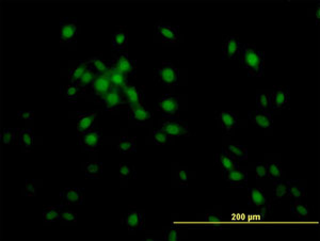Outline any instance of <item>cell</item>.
<instances>
[{"label": "cell", "instance_id": "7c38bea8", "mask_svg": "<svg viewBox=\"0 0 320 241\" xmlns=\"http://www.w3.org/2000/svg\"><path fill=\"white\" fill-rule=\"evenodd\" d=\"M102 134L97 131H90L84 133H79V142L85 150L94 151L102 143Z\"/></svg>", "mask_w": 320, "mask_h": 241}, {"label": "cell", "instance_id": "277c9868", "mask_svg": "<svg viewBox=\"0 0 320 241\" xmlns=\"http://www.w3.org/2000/svg\"><path fill=\"white\" fill-rule=\"evenodd\" d=\"M161 131H164L169 137H180L189 136V128L187 123L175 119H168L161 124Z\"/></svg>", "mask_w": 320, "mask_h": 241}, {"label": "cell", "instance_id": "4fadbf2b", "mask_svg": "<svg viewBox=\"0 0 320 241\" xmlns=\"http://www.w3.org/2000/svg\"><path fill=\"white\" fill-rule=\"evenodd\" d=\"M111 82L105 74H96L94 80L91 85V89L94 96L102 98L110 89H111Z\"/></svg>", "mask_w": 320, "mask_h": 241}, {"label": "cell", "instance_id": "44dd1931", "mask_svg": "<svg viewBox=\"0 0 320 241\" xmlns=\"http://www.w3.org/2000/svg\"><path fill=\"white\" fill-rule=\"evenodd\" d=\"M153 117V113L150 111L145 108L144 106H140V107H135V108H129V119L133 122H136L139 125H144L149 120Z\"/></svg>", "mask_w": 320, "mask_h": 241}, {"label": "cell", "instance_id": "5b68a950", "mask_svg": "<svg viewBox=\"0 0 320 241\" xmlns=\"http://www.w3.org/2000/svg\"><path fill=\"white\" fill-rule=\"evenodd\" d=\"M156 107L157 110H159L165 116L173 117L178 114L179 101L177 97L166 94V95L161 96L158 101H157Z\"/></svg>", "mask_w": 320, "mask_h": 241}, {"label": "cell", "instance_id": "9a60e30c", "mask_svg": "<svg viewBox=\"0 0 320 241\" xmlns=\"http://www.w3.org/2000/svg\"><path fill=\"white\" fill-rule=\"evenodd\" d=\"M156 32L166 43H175L178 40L177 29L172 27L170 23L158 22L156 25Z\"/></svg>", "mask_w": 320, "mask_h": 241}, {"label": "cell", "instance_id": "ac0fdd59", "mask_svg": "<svg viewBox=\"0 0 320 241\" xmlns=\"http://www.w3.org/2000/svg\"><path fill=\"white\" fill-rule=\"evenodd\" d=\"M249 119L255 126L260 127V128H272L273 126V121L270 113L264 112L261 110H256L252 111V112L249 113Z\"/></svg>", "mask_w": 320, "mask_h": 241}, {"label": "cell", "instance_id": "1f68e13d", "mask_svg": "<svg viewBox=\"0 0 320 241\" xmlns=\"http://www.w3.org/2000/svg\"><path fill=\"white\" fill-rule=\"evenodd\" d=\"M20 144L26 151L33 148L34 136L31 129H21L20 131Z\"/></svg>", "mask_w": 320, "mask_h": 241}, {"label": "cell", "instance_id": "83f0119b", "mask_svg": "<svg viewBox=\"0 0 320 241\" xmlns=\"http://www.w3.org/2000/svg\"><path fill=\"white\" fill-rule=\"evenodd\" d=\"M63 206H49L43 210V218L45 224H51V223L60 221V216Z\"/></svg>", "mask_w": 320, "mask_h": 241}, {"label": "cell", "instance_id": "f35d334b", "mask_svg": "<svg viewBox=\"0 0 320 241\" xmlns=\"http://www.w3.org/2000/svg\"><path fill=\"white\" fill-rule=\"evenodd\" d=\"M96 74L97 73L95 72V70H93L91 68V66H90V68L88 70H86V72L84 74L83 77L80 78V80H79V82L77 84V86L79 88H81V89H83V90H85L86 87H91L92 82H93V80H94Z\"/></svg>", "mask_w": 320, "mask_h": 241}, {"label": "cell", "instance_id": "bcb514c9", "mask_svg": "<svg viewBox=\"0 0 320 241\" xmlns=\"http://www.w3.org/2000/svg\"><path fill=\"white\" fill-rule=\"evenodd\" d=\"M177 179L179 184L182 185H187L188 184V171L186 169H179L177 171Z\"/></svg>", "mask_w": 320, "mask_h": 241}, {"label": "cell", "instance_id": "60d3db41", "mask_svg": "<svg viewBox=\"0 0 320 241\" xmlns=\"http://www.w3.org/2000/svg\"><path fill=\"white\" fill-rule=\"evenodd\" d=\"M129 177H136V170L129 163L120 164V178L128 179Z\"/></svg>", "mask_w": 320, "mask_h": 241}, {"label": "cell", "instance_id": "836d02e7", "mask_svg": "<svg viewBox=\"0 0 320 241\" xmlns=\"http://www.w3.org/2000/svg\"><path fill=\"white\" fill-rule=\"evenodd\" d=\"M85 90L81 89L78 86L75 85H69L66 87L61 88V92L64 96H65L68 101H76V99L80 96V94L83 93Z\"/></svg>", "mask_w": 320, "mask_h": 241}, {"label": "cell", "instance_id": "30bf717a", "mask_svg": "<svg viewBox=\"0 0 320 241\" xmlns=\"http://www.w3.org/2000/svg\"><path fill=\"white\" fill-rule=\"evenodd\" d=\"M84 196L85 189L83 188H65L60 193L62 205H81Z\"/></svg>", "mask_w": 320, "mask_h": 241}, {"label": "cell", "instance_id": "f1b7e54d", "mask_svg": "<svg viewBox=\"0 0 320 241\" xmlns=\"http://www.w3.org/2000/svg\"><path fill=\"white\" fill-rule=\"evenodd\" d=\"M218 164L220 166V168L222 169L223 172H228L231 171V170L239 168L237 160L229 156L224 151H222V154L218 155Z\"/></svg>", "mask_w": 320, "mask_h": 241}, {"label": "cell", "instance_id": "f6af8a7d", "mask_svg": "<svg viewBox=\"0 0 320 241\" xmlns=\"http://www.w3.org/2000/svg\"><path fill=\"white\" fill-rule=\"evenodd\" d=\"M255 171H256V177H257V178H266V177H268V171H267L266 164H263V163H260V162L257 163V164H256Z\"/></svg>", "mask_w": 320, "mask_h": 241}, {"label": "cell", "instance_id": "c3c4849f", "mask_svg": "<svg viewBox=\"0 0 320 241\" xmlns=\"http://www.w3.org/2000/svg\"><path fill=\"white\" fill-rule=\"evenodd\" d=\"M319 10H320V8H319V3H318V5H317V9H316V21H317V23L319 22V19H320V15H319Z\"/></svg>", "mask_w": 320, "mask_h": 241}, {"label": "cell", "instance_id": "484cf974", "mask_svg": "<svg viewBox=\"0 0 320 241\" xmlns=\"http://www.w3.org/2000/svg\"><path fill=\"white\" fill-rule=\"evenodd\" d=\"M85 173L88 177L92 178H101L103 175V163L101 161H91V162H86L85 166Z\"/></svg>", "mask_w": 320, "mask_h": 241}, {"label": "cell", "instance_id": "ba28073f", "mask_svg": "<svg viewBox=\"0 0 320 241\" xmlns=\"http://www.w3.org/2000/svg\"><path fill=\"white\" fill-rule=\"evenodd\" d=\"M124 96L126 98L127 104L129 105V108L140 107L144 106V92L141 87H137L135 85L127 84L123 89H122Z\"/></svg>", "mask_w": 320, "mask_h": 241}, {"label": "cell", "instance_id": "d590c367", "mask_svg": "<svg viewBox=\"0 0 320 241\" xmlns=\"http://www.w3.org/2000/svg\"><path fill=\"white\" fill-rule=\"evenodd\" d=\"M41 186H42V180L27 179L22 195L26 197H36L38 196V190Z\"/></svg>", "mask_w": 320, "mask_h": 241}, {"label": "cell", "instance_id": "e575fe53", "mask_svg": "<svg viewBox=\"0 0 320 241\" xmlns=\"http://www.w3.org/2000/svg\"><path fill=\"white\" fill-rule=\"evenodd\" d=\"M118 150L121 153H123V154L136 152L135 139L129 138V137H122L118 142Z\"/></svg>", "mask_w": 320, "mask_h": 241}, {"label": "cell", "instance_id": "ee69618b", "mask_svg": "<svg viewBox=\"0 0 320 241\" xmlns=\"http://www.w3.org/2000/svg\"><path fill=\"white\" fill-rule=\"evenodd\" d=\"M179 233H180L179 228L177 226H171L170 228H168L167 232L165 233L164 238L166 240H170V241L179 240V238H180Z\"/></svg>", "mask_w": 320, "mask_h": 241}, {"label": "cell", "instance_id": "cb8c5ba5", "mask_svg": "<svg viewBox=\"0 0 320 241\" xmlns=\"http://www.w3.org/2000/svg\"><path fill=\"white\" fill-rule=\"evenodd\" d=\"M222 151H224L226 154L234 158L236 160H244L248 158V150L246 146L237 143H231L226 148H224Z\"/></svg>", "mask_w": 320, "mask_h": 241}, {"label": "cell", "instance_id": "f546056e", "mask_svg": "<svg viewBox=\"0 0 320 241\" xmlns=\"http://www.w3.org/2000/svg\"><path fill=\"white\" fill-rule=\"evenodd\" d=\"M89 64L93 70H95L97 74H106L107 70L109 69L110 62H107L105 59L94 56L89 59Z\"/></svg>", "mask_w": 320, "mask_h": 241}, {"label": "cell", "instance_id": "d6a6232c", "mask_svg": "<svg viewBox=\"0 0 320 241\" xmlns=\"http://www.w3.org/2000/svg\"><path fill=\"white\" fill-rule=\"evenodd\" d=\"M286 197H288L287 181H275V186H273V199L278 201V199H283Z\"/></svg>", "mask_w": 320, "mask_h": 241}, {"label": "cell", "instance_id": "ffe728a7", "mask_svg": "<svg viewBox=\"0 0 320 241\" xmlns=\"http://www.w3.org/2000/svg\"><path fill=\"white\" fill-rule=\"evenodd\" d=\"M96 112L90 113H80L77 119V131L79 133H84L86 131H92L93 126L96 121Z\"/></svg>", "mask_w": 320, "mask_h": 241}, {"label": "cell", "instance_id": "d6986e66", "mask_svg": "<svg viewBox=\"0 0 320 241\" xmlns=\"http://www.w3.org/2000/svg\"><path fill=\"white\" fill-rule=\"evenodd\" d=\"M249 205L257 208H265V207H269V202L263 190L258 189V188H250Z\"/></svg>", "mask_w": 320, "mask_h": 241}, {"label": "cell", "instance_id": "7bdbcfd3", "mask_svg": "<svg viewBox=\"0 0 320 241\" xmlns=\"http://www.w3.org/2000/svg\"><path fill=\"white\" fill-rule=\"evenodd\" d=\"M16 131H17V129H14V128H8V129L5 128V129H3V131L1 133L2 142L5 145L12 144L14 142V140H15Z\"/></svg>", "mask_w": 320, "mask_h": 241}, {"label": "cell", "instance_id": "3957f363", "mask_svg": "<svg viewBox=\"0 0 320 241\" xmlns=\"http://www.w3.org/2000/svg\"><path fill=\"white\" fill-rule=\"evenodd\" d=\"M101 101L104 103L106 110L108 111L118 110L121 107H123V106L127 103L122 90L114 87H111V89L105 94V95L101 98Z\"/></svg>", "mask_w": 320, "mask_h": 241}, {"label": "cell", "instance_id": "74e56055", "mask_svg": "<svg viewBox=\"0 0 320 241\" xmlns=\"http://www.w3.org/2000/svg\"><path fill=\"white\" fill-rule=\"evenodd\" d=\"M267 171H268V177L272 180L277 181L282 177V168L277 162H269L266 164Z\"/></svg>", "mask_w": 320, "mask_h": 241}, {"label": "cell", "instance_id": "d4e9b609", "mask_svg": "<svg viewBox=\"0 0 320 241\" xmlns=\"http://www.w3.org/2000/svg\"><path fill=\"white\" fill-rule=\"evenodd\" d=\"M128 42V31L126 28H120L112 35V47L115 50L125 48Z\"/></svg>", "mask_w": 320, "mask_h": 241}, {"label": "cell", "instance_id": "7dc6e473", "mask_svg": "<svg viewBox=\"0 0 320 241\" xmlns=\"http://www.w3.org/2000/svg\"><path fill=\"white\" fill-rule=\"evenodd\" d=\"M17 114H19L20 117H21V119H24V120H32L33 117H34V113H33V111H19V112H17Z\"/></svg>", "mask_w": 320, "mask_h": 241}, {"label": "cell", "instance_id": "8fae6325", "mask_svg": "<svg viewBox=\"0 0 320 241\" xmlns=\"http://www.w3.org/2000/svg\"><path fill=\"white\" fill-rule=\"evenodd\" d=\"M144 211L142 210H131L125 217V223L127 230L130 234H136L140 231L144 223Z\"/></svg>", "mask_w": 320, "mask_h": 241}, {"label": "cell", "instance_id": "b9f144b4", "mask_svg": "<svg viewBox=\"0 0 320 241\" xmlns=\"http://www.w3.org/2000/svg\"><path fill=\"white\" fill-rule=\"evenodd\" d=\"M169 140H170V137L164 131H161V129H156V131H153V141L155 144L166 145L169 142Z\"/></svg>", "mask_w": 320, "mask_h": 241}, {"label": "cell", "instance_id": "e0dca14e", "mask_svg": "<svg viewBox=\"0 0 320 241\" xmlns=\"http://www.w3.org/2000/svg\"><path fill=\"white\" fill-rule=\"evenodd\" d=\"M108 77V79L111 82V86L114 88H118V89L122 90L123 88L128 84L127 81V76L116 68L113 64L110 62L109 69L107 73L105 74Z\"/></svg>", "mask_w": 320, "mask_h": 241}, {"label": "cell", "instance_id": "603a6c76", "mask_svg": "<svg viewBox=\"0 0 320 241\" xmlns=\"http://www.w3.org/2000/svg\"><path fill=\"white\" fill-rule=\"evenodd\" d=\"M90 68V64L89 61L85 60L83 61L80 60L75 67H73L71 70H69V74H68V79L71 81L72 85L77 86V84L79 82L80 78L83 77L84 74Z\"/></svg>", "mask_w": 320, "mask_h": 241}, {"label": "cell", "instance_id": "7a4b0ae2", "mask_svg": "<svg viewBox=\"0 0 320 241\" xmlns=\"http://www.w3.org/2000/svg\"><path fill=\"white\" fill-rule=\"evenodd\" d=\"M156 77L157 80L164 86L173 87L177 85L179 78V72L172 63L164 62L162 63V66L157 69Z\"/></svg>", "mask_w": 320, "mask_h": 241}, {"label": "cell", "instance_id": "6da1fadb", "mask_svg": "<svg viewBox=\"0 0 320 241\" xmlns=\"http://www.w3.org/2000/svg\"><path fill=\"white\" fill-rule=\"evenodd\" d=\"M241 63L243 67L248 70L249 75L260 76L264 72L265 54L258 50L254 45L241 44L240 48Z\"/></svg>", "mask_w": 320, "mask_h": 241}, {"label": "cell", "instance_id": "4dcf8cb0", "mask_svg": "<svg viewBox=\"0 0 320 241\" xmlns=\"http://www.w3.org/2000/svg\"><path fill=\"white\" fill-rule=\"evenodd\" d=\"M288 184V197L295 199H301L305 197V188L301 186L300 183L296 180L287 181Z\"/></svg>", "mask_w": 320, "mask_h": 241}, {"label": "cell", "instance_id": "4316f807", "mask_svg": "<svg viewBox=\"0 0 320 241\" xmlns=\"http://www.w3.org/2000/svg\"><path fill=\"white\" fill-rule=\"evenodd\" d=\"M256 104H257L258 110L264 111V112L271 113L273 111L269 92H267V91L258 92L257 95H256Z\"/></svg>", "mask_w": 320, "mask_h": 241}, {"label": "cell", "instance_id": "8d00e7d4", "mask_svg": "<svg viewBox=\"0 0 320 241\" xmlns=\"http://www.w3.org/2000/svg\"><path fill=\"white\" fill-rule=\"evenodd\" d=\"M292 213L298 217V218H307L310 216V209L306 206V205L302 204L299 199H296V202L292 204Z\"/></svg>", "mask_w": 320, "mask_h": 241}, {"label": "cell", "instance_id": "7402d4cb", "mask_svg": "<svg viewBox=\"0 0 320 241\" xmlns=\"http://www.w3.org/2000/svg\"><path fill=\"white\" fill-rule=\"evenodd\" d=\"M218 121L223 131H231L237 126L238 117L234 112H231V111H222L218 116Z\"/></svg>", "mask_w": 320, "mask_h": 241}, {"label": "cell", "instance_id": "8992f818", "mask_svg": "<svg viewBox=\"0 0 320 241\" xmlns=\"http://www.w3.org/2000/svg\"><path fill=\"white\" fill-rule=\"evenodd\" d=\"M78 35V25L76 20L61 19L60 22V40L62 43L76 42Z\"/></svg>", "mask_w": 320, "mask_h": 241}, {"label": "cell", "instance_id": "2e32d148", "mask_svg": "<svg viewBox=\"0 0 320 241\" xmlns=\"http://www.w3.org/2000/svg\"><path fill=\"white\" fill-rule=\"evenodd\" d=\"M223 174L224 178L233 186L244 187L248 184V172L240 168L231 170V171L228 172H223Z\"/></svg>", "mask_w": 320, "mask_h": 241}, {"label": "cell", "instance_id": "5bb4252c", "mask_svg": "<svg viewBox=\"0 0 320 241\" xmlns=\"http://www.w3.org/2000/svg\"><path fill=\"white\" fill-rule=\"evenodd\" d=\"M240 48L241 43L237 35H232V37L225 38L222 47L223 56L224 58L236 59L240 54Z\"/></svg>", "mask_w": 320, "mask_h": 241}, {"label": "cell", "instance_id": "9c48e42d", "mask_svg": "<svg viewBox=\"0 0 320 241\" xmlns=\"http://www.w3.org/2000/svg\"><path fill=\"white\" fill-rule=\"evenodd\" d=\"M111 63L120 72L125 74L126 76L136 74V61L132 60L128 56L127 52H119V54H116Z\"/></svg>", "mask_w": 320, "mask_h": 241}, {"label": "cell", "instance_id": "52a82bcc", "mask_svg": "<svg viewBox=\"0 0 320 241\" xmlns=\"http://www.w3.org/2000/svg\"><path fill=\"white\" fill-rule=\"evenodd\" d=\"M270 101L272 110H282L286 108L290 101L289 87L284 86L276 88V89L270 93Z\"/></svg>", "mask_w": 320, "mask_h": 241}, {"label": "cell", "instance_id": "ab89813d", "mask_svg": "<svg viewBox=\"0 0 320 241\" xmlns=\"http://www.w3.org/2000/svg\"><path fill=\"white\" fill-rule=\"evenodd\" d=\"M60 222L63 225H76L77 223V214L74 213L72 210L61 211L60 216Z\"/></svg>", "mask_w": 320, "mask_h": 241}]
</instances>
